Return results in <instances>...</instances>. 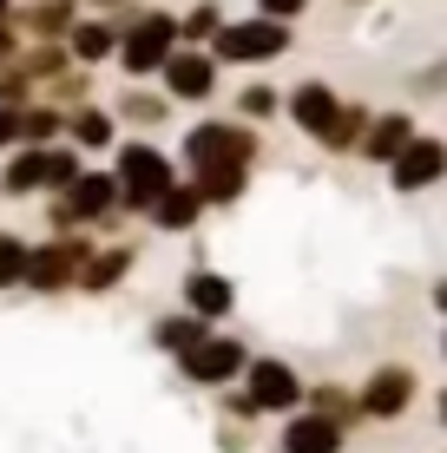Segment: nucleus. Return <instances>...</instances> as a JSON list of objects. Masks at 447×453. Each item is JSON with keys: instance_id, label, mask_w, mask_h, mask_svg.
Returning <instances> with one entry per match:
<instances>
[{"instance_id": "1", "label": "nucleus", "mask_w": 447, "mask_h": 453, "mask_svg": "<svg viewBox=\"0 0 447 453\" xmlns=\"http://www.w3.org/2000/svg\"><path fill=\"white\" fill-rule=\"evenodd\" d=\"M172 184V158L158 145H126L119 151V171H112V191L126 211H151V197Z\"/></svg>"}, {"instance_id": "2", "label": "nucleus", "mask_w": 447, "mask_h": 453, "mask_svg": "<svg viewBox=\"0 0 447 453\" xmlns=\"http://www.w3.org/2000/svg\"><path fill=\"white\" fill-rule=\"evenodd\" d=\"M250 158H257V138L243 132L237 119H211V125H191V132H184V165H191V171L250 165Z\"/></svg>"}, {"instance_id": "3", "label": "nucleus", "mask_w": 447, "mask_h": 453, "mask_svg": "<svg viewBox=\"0 0 447 453\" xmlns=\"http://www.w3.org/2000/svg\"><path fill=\"white\" fill-rule=\"evenodd\" d=\"M243 362H250V349H243L237 335H211V329L178 355L184 381H197V388H230V381L243 374Z\"/></svg>"}, {"instance_id": "4", "label": "nucleus", "mask_w": 447, "mask_h": 453, "mask_svg": "<svg viewBox=\"0 0 447 453\" xmlns=\"http://www.w3.org/2000/svg\"><path fill=\"white\" fill-rule=\"evenodd\" d=\"M243 395H250L257 414H297L303 408V374L289 362H276V355H257V362H243Z\"/></svg>"}, {"instance_id": "5", "label": "nucleus", "mask_w": 447, "mask_h": 453, "mask_svg": "<svg viewBox=\"0 0 447 453\" xmlns=\"http://www.w3.org/2000/svg\"><path fill=\"white\" fill-rule=\"evenodd\" d=\"M414 395H421L414 368H408V362H381V368L356 388V414H368V420H402V414L414 408Z\"/></svg>"}, {"instance_id": "6", "label": "nucleus", "mask_w": 447, "mask_h": 453, "mask_svg": "<svg viewBox=\"0 0 447 453\" xmlns=\"http://www.w3.org/2000/svg\"><path fill=\"white\" fill-rule=\"evenodd\" d=\"M289 53V27L283 20H243V27H218V59L230 66H264V59Z\"/></svg>"}, {"instance_id": "7", "label": "nucleus", "mask_w": 447, "mask_h": 453, "mask_svg": "<svg viewBox=\"0 0 447 453\" xmlns=\"http://www.w3.org/2000/svg\"><path fill=\"white\" fill-rule=\"evenodd\" d=\"M92 257V250L80 243V237H59V243H40V250H27V276L20 283L27 289H73V276H80V263Z\"/></svg>"}, {"instance_id": "8", "label": "nucleus", "mask_w": 447, "mask_h": 453, "mask_svg": "<svg viewBox=\"0 0 447 453\" xmlns=\"http://www.w3.org/2000/svg\"><path fill=\"white\" fill-rule=\"evenodd\" d=\"M112 211H119L112 178H105V171H80V178L66 184V197H59L53 224H59V230H73V224H99V217H112Z\"/></svg>"}, {"instance_id": "9", "label": "nucleus", "mask_w": 447, "mask_h": 453, "mask_svg": "<svg viewBox=\"0 0 447 453\" xmlns=\"http://www.w3.org/2000/svg\"><path fill=\"white\" fill-rule=\"evenodd\" d=\"M172 40H178L172 13H138V27L119 40V59H126V73H158L165 53H172Z\"/></svg>"}, {"instance_id": "10", "label": "nucleus", "mask_w": 447, "mask_h": 453, "mask_svg": "<svg viewBox=\"0 0 447 453\" xmlns=\"http://www.w3.org/2000/svg\"><path fill=\"white\" fill-rule=\"evenodd\" d=\"M441 171H447V145H441V138H428V132H414L408 145L389 158V184H395V191H428Z\"/></svg>"}, {"instance_id": "11", "label": "nucleus", "mask_w": 447, "mask_h": 453, "mask_svg": "<svg viewBox=\"0 0 447 453\" xmlns=\"http://www.w3.org/2000/svg\"><path fill=\"white\" fill-rule=\"evenodd\" d=\"M349 447V427H335V420H322L310 408L283 414V434H276V453H343Z\"/></svg>"}, {"instance_id": "12", "label": "nucleus", "mask_w": 447, "mask_h": 453, "mask_svg": "<svg viewBox=\"0 0 447 453\" xmlns=\"http://www.w3.org/2000/svg\"><path fill=\"white\" fill-rule=\"evenodd\" d=\"M237 309V283L218 270H191L184 276V316H197V322H218Z\"/></svg>"}, {"instance_id": "13", "label": "nucleus", "mask_w": 447, "mask_h": 453, "mask_svg": "<svg viewBox=\"0 0 447 453\" xmlns=\"http://www.w3.org/2000/svg\"><path fill=\"white\" fill-rule=\"evenodd\" d=\"M211 86H218L211 53H165V92L172 99H211Z\"/></svg>"}, {"instance_id": "14", "label": "nucleus", "mask_w": 447, "mask_h": 453, "mask_svg": "<svg viewBox=\"0 0 447 453\" xmlns=\"http://www.w3.org/2000/svg\"><path fill=\"white\" fill-rule=\"evenodd\" d=\"M335 112H343V99H335V86H322V80H303L297 92H289V119H297L310 138L329 132V119H335Z\"/></svg>"}, {"instance_id": "15", "label": "nucleus", "mask_w": 447, "mask_h": 453, "mask_svg": "<svg viewBox=\"0 0 447 453\" xmlns=\"http://www.w3.org/2000/svg\"><path fill=\"white\" fill-rule=\"evenodd\" d=\"M408 138H414V119H408V112H381V119H368V125H362L356 145H362V158H368V165H389L395 151L408 145Z\"/></svg>"}, {"instance_id": "16", "label": "nucleus", "mask_w": 447, "mask_h": 453, "mask_svg": "<svg viewBox=\"0 0 447 453\" xmlns=\"http://www.w3.org/2000/svg\"><path fill=\"white\" fill-rule=\"evenodd\" d=\"M132 263H138V257H132V243H112V250H99V257H86V263H80V276H73V283H80L86 296H105V289L119 283V276L132 270Z\"/></svg>"}, {"instance_id": "17", "label": "nucleus", "mask_w": 447, "mask_h": 453, "mask_svg": "<svg viewBox=\"0 0 447 453\" xmlns=\"http://www.w3.org/2000/svg\"><path fill=\"white\" fill-rule=\"evenodd\" d=\"M197 217H204V197H197L191 184H184V191H178V184H165V191L151 197V224H158V230H191Z\"/></svg>"}, {"instance_id": "18", "label": "nucleus", "mask_w": 447, "mask_h": 453, "mask_svg": "<svg viewBox=\"0 0 447 453\" xmlns=\"http://www.w3.org/2000/svg\"><path fill=\"white\" fill-rule=\"evenodd\" d=\"M0 191H7V197H34V191H46V145L13 151L7 171H0Z\"/></svg>"}, {"instance_id": "19", "label": "nucleus", "mask_w": 447, "mask_h": 453, "mask_svg": "<svg viewBox=\"0 0 447 453\" xmlns=\"http://www.w3.org/2000/svg\"><path fill=\"white\" fill-rule=\"evenodd\" d=\"M303 408L322 414V420H335V427H356V395H349V388H335V381L303 388Z\"/></svg>"}, {"instance_id": "20", "label": "nucleus", "mask_w": 447, "mask_h": 453, "mask_svg": "<svg viewBox=\"0 0 447 453\" xmlns=\"http://www.w3.org/2000/svg\"><path fill=\"white\" fill-rule=\"evenodd\" d=\"M197 335H204V322H197V316H184V309H178V316H158V322H151V349H165L172 362H178L184 349H191Z\"/></svg>"}, {"instance_id": "21", "label": "nucleus", "mask_w": 447, "mask_h": 453, "mask_svg": "<svg viewBox=\"0 0 447 453\" xmlns=\"http://www.w3.org/2000/svg\"><path fill=\"white\" fill-rule=\"evenodd\" d=\"M66 132H73V145H86V151H105V145H112V119H105V112H92V105L66 119Z\"/></svg>"}, {"instance_id": "22", "label": "nucleus", "mask_w": 447, "mask_h": 453, "mask_svg": "<svg viewBox=\"0 0 447 453\" xmlns=\"http://www.w3.org/2000/svg\"><path fill=\"white\" fill-rule=\"evenodd\" d=\"M362 125H368V112H362V105H343V112L329 119V132H322L316 145H322V151H349V145L362 138Z\"/></svg>"}, {"instance_id": "23", "label": "nucleus", "mask_w": 447, "mask_h": 453, "mask_svg": "<svg viewBox=\"0 0 447 453\" xmlns=\"http://www.w3.org/2000/svg\"><path fill=\"white\" fill-rule=\"evenodd\" d=\"M73 53H80V66H92V59H105V53H112V27H99V20L73 27Z\"/></svg>"}, {"instance_id": "24", "label": "nucleus", "mask_w": 447, "mask_h": 453, "mask_svg": "<svg viewBox=\"0 0 447 453\" xmlns=\"http://www.w3.org/2000/svg\"><path fill=\"white\" fill-rule=\"evenodd\" d=\"M27 276V237H0V289H13Z\"/></svg>"}, {"instance_id": "25", "label": "nucleus", "mask_w": 447, "mask_h": 453, "mask_svg": "<svg viewBox=\"0 0 447 453\" xmlns=\"http://www.w3.org/2000/svg\"><path fill=\"white\" fill-rule=\"evenodd\" d=\"M53 132H59V112H20V138L27 145H46Z\"/></svg>"}, {"instance_id": "26", "label": "nucleus", "mask_w": 447, "mask_h": 453, "mask_svg": "<svg viewBox=\"0 0 447 453\" xmlns=\"http://www.w3.org/2000/svg\"><path fill=\"white\" fill-rule=\"evenodd\" d=\"M276 105H283V99H276L270 86H250V92H243V99H237V112H243V119H270Z\"/></svg>"}, {"instance_id": "27", "label": "nucleus", "mask_w": 447, "mask_h": 453, "mask_svg": "<svg viewBox=\"0 0 447 453\" xmlns=\"http://www.w3.org/2000/svg\"><path fill=\"white\" fill-rule=\"evenodd\" d=\"M126 112L151 125V119H165V99H151V92H132V99H126Z\"/></svg>"}, {"instance_id": "28", "label": "nucleus", "mask_w": 447, "mask_h": 453, "mask_svg": "<svg viewBox=\"0 0 447 453\" xmlns=\"http://www.w3.org/2000/svg\"><path fill=\"white\" fill-rule=\"evenodd\" d=\"M184 34L191 40H204V34H218V7H197L191 20H184Z\"/></svg>"}, {"instance_id": "29", "label": "nucleus", "mask_w": 447, "mask_h": 453, "mask_svg": "<svg viewBox=\"0 0 447 453\" xmlns=\"http://www.w3.org/2000/svg\"><path fill=\"white\" fill-rule=\"evenodd\" d=\"M20 138V105H0V151Z\"/></svg>"}, {"instance_id": "30", "label": "nucleus", "mask_w": 447, "mask_h": 453, "mask_svg": "<svg viewBox=\"0 0 447 453\" xmlns=\"http://www.w3.org/2000/svg\"><path fill=\"white\" fill-rule=\"evenodd\" d=\"M303 0H264V20H297Z\"/></svg>"}, {"instance_id": "31", "label": "nucleus", "mask_w": 447, "mask_h": 453, "mask_svg": "<svg viewBox=\"0 0 447 453\" xmlns=\"http://www.w3.org/2000/svg\"><path fill=\"white\" fill-rule=\"evenodd\" d=\"M105 7H119V0H105Z\"/></svg>"}]
</instances>
